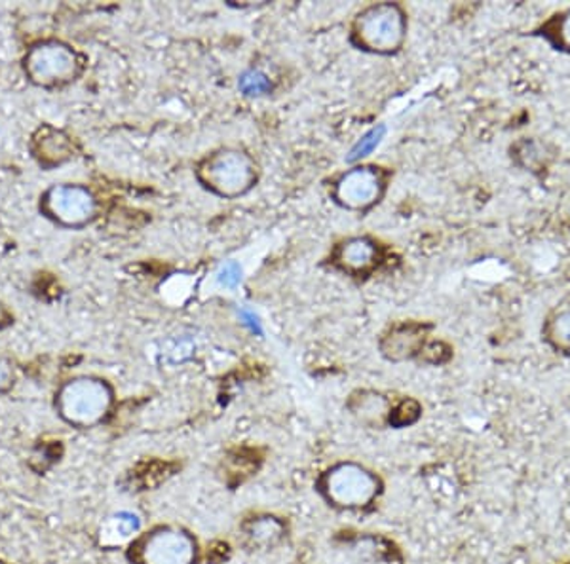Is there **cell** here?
<instances>
[{
  "label": "cell",
  "instance_id": "obj_23",
  "mask_svg": "<svg viewBox=\"0 0 570 564\" xmlns=\"http://www.w3.org/2000/svg\"><path fill=\"white\" fill-rule=\"evenodd\" d=\"M0 564H8V563H4V561H2V558H0Z\"/></svg>",
  "mask_w": 570,
  "mask_h": 564
},
{
  "label": "cell",
  "instance_id": "obj_15",
  "mask_svg": "<svg viewBox=\"0 0 570 564\" xmlns=\"http://www.w3.org/2000/svg\"><path fill=\"white\" fill-rule=\"evenodd\" d=\"M542 337L553 350L570 354V305L551 311L546 318Z\"/></svg>",
  "mask_w": 570,
  "mask_h": 564
},
{
  "label": "cell",
  "instance_id": "obj_17",
  "mask_svg": "<svg viewBox=\"0 0 570 564\" xmlns=\"http://www.w3.org/2000/svg\"><path fill=\"white\" fill-rule=\"evenodd\" d=\"M384 136H386V128H384L383 123L371 128V130L352 147L351 155L346 156V162H360L365 156H370L379 145L383 144Z\"/></svg>",
  "mask_w": 570,
  "mask_h": 564
},
{
  "label": "cell",
  "instance_id": "obj_21",
  "mask_svg": "<svg viewBox=\"0 0 570 564\" xmlns=\"http://www.w3.org/2000/svg\"><path fill=\"white\" fill-rule=\"evenodd\" d=\"M240 316L242 319H244V321L249 325V329H252L253 333H261L259 318H257L253 311L242 310Z\"/></svg>",
  "mask_w": 570,
  "mask_h": 564
},
{
  "label": "cell",
  "instance_id": "obj_3",
  "mask_svg": "<svg viewBox=\"0 0 570 564\" xmlns=\"http://www.w3.org/2000/svg\"><path fill=\"white\" fill-rule=\"evenodd\" d=\"M130 564H198L200 544L195 534L181 525H155L124 550Z\"/></svg>",
  "mask_w": 570,
  "mask_h": 564
},
{
  "label": "cell",
  "instance_id": "obj_10",
  "mask_svg": "<svg viewBox=\"0 0 570 564\" xmlns=\"http://www.w3.org/2000/svg\"><path fill=\"white\" fill-rule=\"evenodd\" d=\"M142 520L136 512L110 513L99 526L98 544L104 550H126L141 534Z\"/></svg>",
  "mask_w": 570,
  "mask_h": 564
},
{
  "label": "cell",
  "instance_id": "obj_4",
  "mask_svg": "<svg viewBox=\"0 0 570 564\" xmlns=\"http://www.w3.org/2000/svg\"><path fill=\"white\" fill-rule=\"evenodd\" d=\"M407 37V16L394 2L365 8L352 27V40L365 52L395 53Z\"/></svg>",
  "mask_w": 570,
  "mask_h": 564
},
{
  "label": "cell",
  "instance_id": "obj_16",
  "mask_svg": "<svg viewBox=\"0 0 570 564\" xmlns=\"http://www.w3.org/2000/svg\"><path fill=\"white\" fill-rule=\"evenodd\" d=\"M546 37L553 42L558 50L570 53V8L556 16L553 20L546 26Z\"/></svg>",
  "mask_w": 570,
  "mask_h": 564
},
{
  "label": "cell",
  "instance_id": "obj_1",
  "mask_svg": "<svg viewBox=\"0 0 570 564\" xmlns=\"http://www.w3.org/2000/svg\"><path fill=\"white\" fill-rule=\"evenodd\" d=\"M314 488L335 512L365 513L383 496L384 481L362 462L338 461L325 467Z\"/></svg>",
  "mask_w": 570,
  "mask_h": 564
},
{
  "label": "cell",
  "instance_id": "obj_11",
  "mask_svg": "<svg viewBox=\"0 0 570 564\" xmlns=\"http://www.w3.org/2000/svg\"><path fill=\"white\" fill-rule=\"evenodd\" d=\"M379 260V247L371 238H351L343 241L335 251V263L344 273L360 274L370 273L371 268Z\"/></svg>",
  "mask_w": 570,
  "mask_h": 564
},
{
  "label": "cell",
  "instance_id": "obj_8",
  "mask_svg": "<svg viewBox=\"0 0 570 564\" xmlns=\"http://www.w3.org/2000/svg\"><path fill=\"white\" fill-rule=\"evenodd\" d=\"M386 174L376 166H356L344 171L333 187V198L351 211H367L383 198Z\"/></svg>",
  "mask_w": 570,
  "mask_h": 564
},
{
  "label": "cell",
  "instance_id": "obj_7",
  "mask_svg": "<svg viewBox=\"0 0 570 564\" xmlns=\"http://www.w3.org/2000/svg\"><path fill=\"white\" fill-rule=\"evenodd\" d=\"M40 200L46 217L61 227L82 228L98 217V200L82 185H56Z\"/></svg>",
  "mask_w": 570,
  "mask_h": 564
},
{
  "label": "cell",
  "instance_id": "obj_6",
  "mask_svg": "<svg viewBox=\"0 0 570 564\" xmlns=\"http://www.w3.org/2000/svg\"><path fill=\"white\" fill-rule=\"evenodd\" d=\"M82 71V58L78 56L71 46L46 40L33 46L26 56L27 77L35 85L53 88L72 82Z\"/></svg>",
  "mask_w": 570,
  "mask_h": 564
},
{
  "label": "cell",
  "instance_id": "obj_2",
  "mask_svg": "<svg viewBox=\"0 0 570 564\" xmlns=\"http://www.w3.org/2000/svg\"><path fill=\"white\" fill-rule=\"evenodd\" d=\"M53 407L71 428H99L112 416L115 389L101 376H72L59 386Z\"/></svg>",
  "mask_w": 570,
  "mask_h": 564
},
{
  "label": "cell",
  "instance_id": "obj_22",
  "mask_svg": "<svg viewBox=\"0 0 570 564\" xmlns=\"http://www.w3.org/2000/svg\"><path fill=\"white\" fill-rule=\"evenodd\" d=\"M8 324H10V314H8L4 306L0 305V329L7 327Z\"/></svg>",
  "mask_w": 570,
  "mask_h": 564
},
{
  "label": "cell",
  "instance_id": "obj_20",
  "mask_svg": "<svg viewBox=\"0 0 570 564\" xmlns=\"http://www.w3.org/2000/svg\"><path fill=\"white\" fill-rule=\"evenodd\" d=\"M16 384V370L7 357H0V396L7 394Z\"/></svg>",
  "mask_w": 570,
  "mask_h": 564
},
{
  "label": "cell",
  "instance_id": "obj_9",
  "mask_svg": "<svg viewBox=\"0 0 570 564\" xmlns=\"http://www.w3.org/2000/svg\"><path fill=\"white\" fill-rule=\"evenodd\" d=\"M289 526L274 513H253L240 523L244 544L255 552H271L287 538Z\"/></svg>",
  "mask_w": 570,
  "mask_h": 564
},
{
  "label": "cell",
  "instance_id": "obj_19",
  "mask_svg": "<svg viewBox=\"0 0 570 564\" xmlns=\"http://www.w3.org/2000/svg\"><path fill=\"white\" fill-rule=\"evenodd\" d=\"M220 286L236 287L242 281V268L238 263H227L219 270Z\"/></svg>",
  "mask_w": 570,
  "mask_h": 564
},
{
  "label": "cell",
  "instance_id": "obj_18",
  "mask_svg": "<svg viewBox=\"0 0 570 564\" xmlns=\"http://www.w3.org/2000/svg\"><path fill=\"white\" fill-rule=\"evenodd\" d=\"M238 88L244 96H263L273 90V82L265 72L247 71L246 75H242Z\"/></svg>",
  "mask_w": 570,
  "mask_h": 564
},
{
  "label": "cell",
  "instance_id": "obj_13",
  "mask_svg": "<svg viewBox=\"0 0 570 564\" xmlns=\"http://www.w3.org/2000/svg\"><path fill=\"white\" fill-rule=\"evenodd\" d=\"M392 409L394 403L379 392H360L351 402L352 415L370 428H383L390 424Z\"/></svg>",
  "mask_w": 570,
  "mask_h": 564
},
{
  "label": "cell",
  "instance_id": "obj_5",
  "mask_svg": "<svg viewBox=\"0 0 570 564\" xmlns=\"http://www.w3.org/2000/svg\"><path fill=\"white\" fill-rule=\"evenodd\" d=\"M198 179L214 195L238 198L249 192L257 182V164L238 149H220L212 152L198 166Z\"/></svg>",
  "mask_w": 570,
  "mask_h": 564
},
{
  "label": "cell",
  "instance_id": "obj_12",
  "mask_svg": "<svg viewBox=\"0 0 570 564\" xmlns=\"http://www.w3.org/2000/svg\"><path fill=\"white\" fill-rule=\"evenodd\" d=\"M424 350V327L403 324L394 327L383 340V354L394 362L411 359Z\"/></svg>",
  "mask_w": 570,
  "mask_h": 564
},
{
  "label": "cell",
  "instance_id": "obj_14",
  "mask_svg": "<svg viewBox=\"0 0 570 564\" xmlns=\"http://www.w3.org/2000/svg\"><path fill=\"white\" fill-rule=\"evenodd\" d=\"M35 156L46 168L59 166L72 156L71 139L63 131L53 130L48 126L40 128L39 133L35 136Z\"/></svg>",
  "mask_w": 570,
  "mask_h": 564
}]
</instances>
